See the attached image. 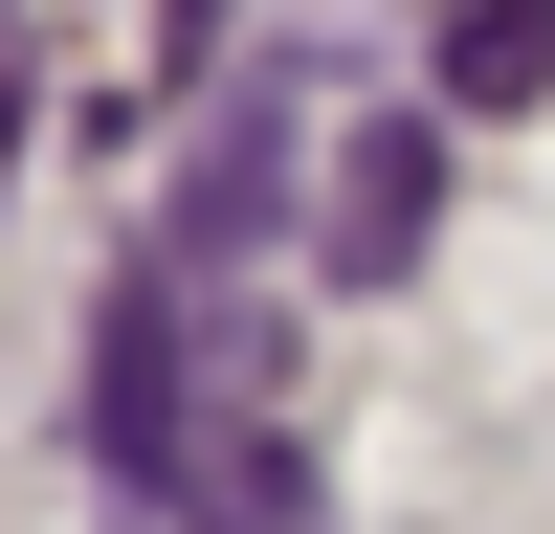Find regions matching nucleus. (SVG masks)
Instances as JSON below:
<instances>
[{
    "label": "nucleus",
    "mask_w": 555,
    "mask_h": 534,
    "mask_svg": "<svg viewBox=\"0 0 555 534\" xmlns=\"http://www.w3.org/2000/svg\"><path fill=\"white\" fill-rule=\"evenodd\" d=\"M423 67H444V112H533V89H555V0H467Z\"/></svg>",
    "instance_id": "nucleus-4"
},
{
    "label": "nucleus",
    "mask_w": 555,
    "mask_h": 534,
    "mask_svg": "<svg viewBox=\"0 0 555 534\" xmlns=\"http://www.w3.org/2000/svg\"><path fill=\"white\" fill-rule=\"evenodd\" d=\"M289 134H311V89L245 67V89H222V134L178 156V201H156V245H133V267H156V290H245L267 223H289Z\"/></svg>",
    "instance_id": "nucleus-2"
},
{
    "label": "nucleus",
    "mask_w": 555,
    "mask_h": 534,
    "mask_svg": "<svg viewBox=\"0 0 555 534\" xmlns=\"http://www.w3.org/2000/svg\"><path fill=\"white\" fill-rule=\"evenodd\" d=\"M423 223H444V134H423V112L334 134V201H311V245H334V290H400V267H423Z\"/></svg>",
    "instance_id": "nucleus-3"
},
{
    "label": "nucleus",
    "mask_w": 555,
    "mask_h": 534,
    "mask_svg": "<svg viewBox=\"0 0 555 534\" xmlns=\"http://www.w3.org/2000/svg\"><path fill=\"white\" fill-rule=\"evenodd\" d=\"M89 445H112V490H156L178 534H311L289 334H267L245 290H156V267H112V334H89Z\"/></svg>",
    "instance_id": "nucleus-1"
}]
</instances>
